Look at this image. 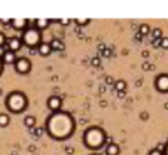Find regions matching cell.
I'll list each match as a JSON object with an SVG mask.
<instances>
[{
  "label": "cell",
  "mask_w": 168,
  "mask_h": 155,
  "mask_svg": "<svg viewBox=\"0 0 168 155\" xmlns=\"http://www.w3.org/2000/svg\"><path fill=\"white\" fill-rule=\"evenodd\" d=\"M20 39H21L23 45H27L28 48L34 49L42 43V33L36 27H27L23 32V36Z\"/></svg>",
  "instance_id": "obj_3"
},
{
  "label": "cell",
  "mask_w": 168,
  "mask_h": 155,
  "mask_svg": "<svg viewBox=\"0 0 168 155\" xmlns=\"http://www.w3.org/2000/svg\"><path fill=\"white\" fill-rule=\"evenodd\" d=\"M6 108L13 113H20L27 108V97L24 96L21 91H15L8 96L6 100Z\"/></svg>",
  "instance_id": "obj_1"
},
{
  "label": "cell",
  "mask_w": 168,
  "mask_h": 155,
  "mask_svg": "<svg viewBox=\"0 0 168 155\" xmlns=\"http://www.w3.org/2000/svg\"><path fill=\"white\" fill-rule=\"evenodd\" d=\"M92 66H100V58H92Z\"/></svg>",
  "instance_id": "obj_26"
},
{
  "label": "cell",
  "mask_w": 168,
  "mask_h": 155,
  "mask_svg": "<svg viewBox=\"0 0 168 155\" xmlns=\"http://www.w3.org/2000/svg\"><path fill=\"white\" fill-rule=\"evenodd\" d=\"M79 25H86V24H89V20L88 18H85V20H76Z\"/></svg>",
  "instance_id": "obj_22"
},
{
  "label": "cell",
  "mask_w": 168,
  "mask_h": 155,
  "mask_svg": "<svg viewBox=\"0 0 168 155\" xmlns=\"http://www.w3.org/2000/svg\"><path fill=\"white\" fill-rule=\"evenodd\" d=\"M3 72V64H2V60H0V73Z\"/></svg>",
  "instance_id": "obj_34"
},
{
  "label": "cell",
  "mask_w": 168,
  "mask_h": 155,
  "mask_svg": "<svg viewBox=\"0 0 168 155\" xmlns=\"http://www.w3.org/2000/svg\"><path fill=\"white\" fill-rule=\"evenodd\" d=\"M115 88H116L118 93H122V91L126 89V82L125 81H116L115 82Z\"/></svg>",
  "instance_id": "obj_16"
},
{
  "label": "cell",
  "mask_w": 168,
  "mask_h": 155,
  "mask_svg": "<svg viewBox=\"0 0 168 155\" xmlns=\"http://www.w3.org/2000/svg\"><path fill=\"white\" fill-rule=\"evenodd\" d=\"M118 96H119V97H123V96H125V91H122V93H118Z\"/></svg>",
  "instance_id": "obj_33"
},
{
  "label": "cell",
  "mask_w": 168,
  "mask_h": 155,
  "mask_svg": "<svg viewBox=\"0 0 168 155\" xmlns=\"http://www.w3.org/2000/svg\"><path fill=\"white\" fill-rule=\"evenodd\" d=\"M106 84H109V85H110V84H113V78H112V76H107V78H106Z\"/></svg>",
  "instance_id": "obj_28"
},
{
  "label": "cell",
  "mask_w": 168,
  "mask_h": 155,
  "mask_svg": "<svg viewBox=\"0 0 168 155\" xmlns=\"http://www.w3.org/2000/svg\"><path fill=\"white\" fill-rule=\"evenodd\" d=\"M36 116H33V115H28V116H25L24 118V124H25V127L27 128H34L36 127Z\"/></svg>",
  "instance_id": "obj_14"
},
{
  "label": "cell",
  "mask_w": 168,
  "mask_h": 155,
  "mask_svg": "<svg viewBox=\"0 0 168 155\" xmlns=\"http://www.w3.org/2000/svg\"><path fill=\"white\" fill-rule=\"evenodd\" d=\"M119 146L116 143H110V145H107L106 146V154L107 155H119Z\"/></svg>",
  "instance_id": "obj_12"
},
{
  "label": "cell",
  "mask_w": 168,
  "mask_h": 155,
  "mask_svg": "<svg viewBox=\"0 0 168 155\" xmlns=\"http://www.w3.org/2000/svg\"><path fill=\"white\" fill-rule=\"evenodd\" d=\"M42 133H43V128H36V130H33V136H34V137H40Z\"/></svg>",
  "instance_id": "obj_20"
},
{
  "label": "cell",
  "mask_w": 168,
  "mask_h": 155,
  "mask_svg": "<svg viewBox=\"0 0 168 155\" xmlns=\"http://www.w3.org/2000/svg\"><path fill=\"white\" fill-rule=\"evenodd\" d=\"M143 69H144V70H150V69H152V66H150L149 63H144V64H143Z\"/></svg>",
  "instance_id": "obj_30"
},
{
  "label": "cell",
  "mask_w": 168,
  "mask_h": 155,
  "mask_svg": "<svg viewBox=\"0 0 168 155\" xmlns=\"http://www.w3.org/2000/svg\"><path fill=\"white\" fill-rule=\"evenodd\" d=\"M135 39H137V40H141V36H140V34L137 33V34H135Z\"/></svg>",
  "instance_id": "obj_32"
},
{
  "label": "cell",
  "mask_w": 168,
  "mask_h": 155,
  "mask_svg": "<svg viewBox=\"0 0 168 155\" xmlns=\"http://www.w3.org/2000/svg\"><path fill=\"white\" fill-rule=\"evenodd\" d=\"M103 55H104V57H110V55H112V51H110V49H104V51H103Z\"/></svg>",
  "instance_id": "obj_25"
},
{
  "label": "cell",
  "mask_w": 168,
  "mask_h": 155,
  "mask_svg": "<svg viewBox=\"0 0 168 155\" xmlns=\"http://www.w3.org/2000/svg\"><path fill=\"white\" fill-rule=\"evenodd\" d=\"M152 36H153L155 40L161 39V37H162V30H161V28H153V30H152Z\"/></svg>",
  "instance_id": "obj_18"
},
{
  "label": "cell",
  "mask_w": 168,
  "mask_h": 155,
  "mask_svg": "<svg viewBox=\"0 0 168 155\" xmlns=\"http://www.w3.org/2000/svg\"><path fill=\"white\" fill-rule=\"evenodd\" d=\"M83 142L88 145V148H91V149H98V148H101V146L104 145L106 137H104V133L101 131L100 128L92 127V128H89V130L85 133Z\"/></svg>",
  "instance_id": "obj_2"
},
{
  "label": "cell",
  "mask_w": 168,
  "mask_h": 155,
  "mask_svg": "<svg viewBox=\"0 0 168 155\" xmlns=\"http://www.w3.org/2000/svg\"><path fill=\"white\" fill-rule=\"evenodd\" d=\"M2 94H3V91H2V89H0V96H2Z\"/></svg>",
  "instance_id": "obj_35"
},
{
  "label": "cell",
  "mask_w": 168,
  "mask_h": 155,
  "mask_svg": "<svg viewBox=\"0 0 168 155\" xmlns=\"http://www.w3.org/2000/svg\"><path fill=\"white\" fill-rule=\"evenodd\" d=\"M15 61H16V55H15V52H11L9 49L2 57V63H5V64H13Z\"/></svg>",
  "instance_id": "obj_10"
},
{
  "label": "cell",
  "mask_w": 168,
  "mask_h": 155,
  "mask_svg": "<svg viewBox=\"0 0 168 155\" xmlns=\"http://www.w3.org/2000/svg\"><path fill=\"white\" fill-rule=\"evenodd\" d=\"M49 24H51V20H46V18H39V20H36V21H34L33 27H36V28L40 32V30H45L46 27H49Z\"/></svg>",
  "instance_id": "obj_11"
},
{
  "label": "cell",
  "mask_w": 168,
  "mask_h": 155,
  "mask_svg": "<svg viewBox=\"0 0 168 155\" xmlns=\"http://www.w3.org/2000/svg\"><path fill=\"white\" fill-rule=\"evenodd\" d=\"M149 155H164V154H162V152H159L156 148H155V149H152V151L149 152Z\"/></svg>",
  "instance_id": "obj_23"
},
{
  "label": "cell",
  "mask_w": 168,
  "mask_h": 155,
  "mask_svg": "<svg viewBox=\"0 0 168 155\" xmlns=\"http://www.w3.org/2000/svg\"><path fill=\"white\" fill-rule=\"evenodd\" d=\"M140 118H141L143 121H146V119L149 118V113H147V112H141V113H140Z\"/></svg>",
  "instance_id": "obj_24"
},
{
  "label": "cell",
  "mask_w": 168,
  "mask_h": 155,
  "mask_svg": "<svg viewBox=\"0 0 168 155\" xmlns=\"http://www.w3.org/2000/svg\"><path fill=\"white\" fill-rule=\"evenodd\" d=\"M66 152H67L68 155H71V154H73V152H75V149H73L71 146H67V148H66Z\"/></svg>",
  "instance_id": "obj_27"
},
{
  "label": "cell",
  "mask_w": 168,
  "mask_h": 155,
  "mask_svg": "<svg viewBox=\"0 0 168 155\" xmlns=\"http://www.w3.org/2000/svg\"><path fill=\"white\" fill-rule=\"evenodd\" d=\"M11 122V118L8 113H0V127H8Z\"/></svg>",
  "instance_id": "obj_15"
},
{
  "label": "cell",
  "mask_w": 168,
  "mask_h": 155,
  "mask_svg": "<svg viewBox=\"0 0 168 155\" xmlns=\"http://www.w3.org/2000/svg\"><path fill=\"white\" fill-rule=\"evenodd\" d=\"M49 45H51L52 51H64V43H63L61 40H58V39L51 40V42H49Z\"/></svg>",
  "instance_id": "obj_13"
},
{
  "label": "cell",
  "mask_w": 168,
  "mask_h": 155,
  "mask_svg": "<svg viewBox=\"0 0 168 155\" xmlns=\"http://www.w3.org/2000/svg\"><path fill=\"white\" fill-rule=\"evenodd\" d=\"M155 87L161 93H168V75L167 73H162V75H159L155 79Z\"/></svg>",
  "instance_id": "obj_5"
},
{
  "label": "cell",
  "mask_w": 168,
  "mask_h": 155,
  "mask_svg": "<svg viewBox=\"0 0 168 155\" xmlns=\"http://www.w3.org/2000/svg\"><path fill=\"white\" fill-rule=\"evenodd\" d=\"M37 52H39L42 57H48V55H49V54L52 52V48H51L49 42H42V43L37 46Z\"/></svg>",
  "instance_id": "obj_9"
},
{
  "label": "cell",
  "mask_w": 168,
  "mask_h": 155,
  "mask_svg": "<svg viewBox=\"0 0 168 155\" xmlns=\"http://www.w3.org/2000/svg\"><path fill=\"white\" fill-rule=\"evenodd\" d=\"M11 27L16 28V30H25L28 27V21L25 18H15L11 21Z\"/></svg>",
  "instance_id": "obj_8"
},
{
  "label": "cell",
  "mask_w": 168,
  "mask_h": 155,
  "mask_svg": "<svg viewBox=\"0 0 168 155\" xmlns=\"http://www.w3.org/2000/svg\"><path fill=\"white\" fill-rule=\"evenodd\" d=\"M21 46H23V42H21V39L20 37H16V36H13L11 37L9 40H8V49L11 51V52H18L20 49H21Z\"/></svg>",
  "instance_id": "obj_6"
},
{
  "label": "cell",
  "mask_w": 168,
  "mask_h": 155,
  "mask_svg": "<svg viewBox=\"0 0 168 155\" xmlns=\"http://www.w3.org/2000/svg\"><path fill=\"white\" fill-rule=\"evenodd\" d=\"M61 104H63V100H61V97H58V96H52V97L48 99V108L52 112L58 111L61 108Z\"/></svg>",
  "instance_id": "obj_7"
},
{
  "label": "cell",
  "mask_w": 168,
  "mask_h": 155,
  "mask_svg": "<svg viewBox=\"0 0 168 155\" xmlns=\"http://www.w3.org/2000/svg\"><path fill=\"white\" fill-rule=\"evenodd\" d=\"M60 22H61L63 25H68V24H70V20H60Z\"/></svg>",
  "instance_id": "obj_29"
},
{
  "label": "cell",
  "mask_w": 168,
  "mask_h": 155,
  "mask_svg": "<svg viewBox=\"0 0 168 155\" xmlns=\"http://www.w3.org/2000/svg\"><path fill=\"white\" fill-rule=\"evenodd\" d=\"M149 33H150V27H149L147 24H141L140 28H138V34H140V36H147Z\"/></svg>",
  "instance_id": "obj_17"
},
{
  "label": "cell",
  "mask_w": 168,
  "mask_h": 155,
  "mask_svg": "<svg viewBox=\"0 0 168 155\" xmlns=\"http://www.w3.org/2000/svg\"><path fill=\"white\" fill-rule=\"evenodd\" d=\"M3 45H6V36L0 32V46H3Z\"/></svg>",
  "instance_id": "obj_21"
},
{
  "label": "cell",
  "mask_w": 168,
  "mask_h": 155,
  "mask_svg": "<svg viewBox=\"0 0 168 155\" xmlns=\"http://www.w3.org/2000/svg\"><path fill=\"white\" fill-rule=\"evenodd\" d=\"M15 66V70L21 75H27L30 70H31V61L25 57H21V58H16V61L13 63Z\"/></svg>",
  "instance_id": "obj_4"
},
{
  "label": "cell",
  "mask_w": 168,
  "mask_h": 155,
  "mask_svg": "<svg viewBox=\"0 0 168 155\" xmlns=\"http://www.w3.org/2000/svg\"><path fill=\"white\" fill-rule=\"evenodd\" d=\"M161 48L168 49V37H162V39H161Z\"/></svg>",
  "instance_id": "obj_19"
},
{
  "label": "cell",
  "mask_w": 168,
  "mask_h": 155,
  "mask_svg": "<svg viewBox=\"0 0 168 155\" xmlns=\"http://www.w3.org/2000/svg\"><path fill=\"white\" fill-rule=\"evenodd\" d=\"M11 21L12 20H2V24H5V25H11Z\"/></svg>",
  "instance_id": "obj_31"
}]
</instances>
